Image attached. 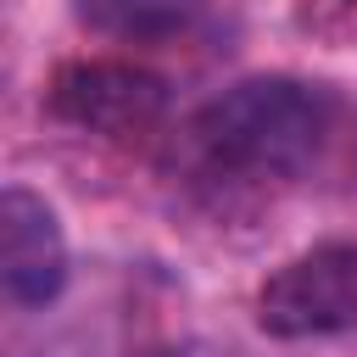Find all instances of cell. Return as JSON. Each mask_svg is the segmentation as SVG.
<instances>
[{
	"instance_id": "5",
	"label": "cell",
	"mask_w": 357,
	"mask_h": 357,
	"mask_svg": "<svg viewBox=\"0 0 357 357\" xmlns=\"http://www.w3.org/2000/svg\"><path fill=\"white\" fill-rule=\"evenodd\" d=\"M78 22L117 45H178L212 22V0H78Z\"/></svg>"
},
{
	"instance_id": "1",
	"label": "cell",
	"mask_w": 357,
	"mask_h": 357,
	"mask_svg": "<svg viewBox=\"0 0 357 357\" xmlns=\"http://www.w3.org/2000/svg\"><path fill=\"white\" fill-rule=\"evenodd\" d=\"M178 151L212 184H357V100L296 73L240 78L184 123Z\"/></svg>"
},
{
	"instance_id": "4",
	"label": "cell",
	"mask_w": 357,
	"mask_h": 357,
	"mask_svg": "<svg viewBox=\"0 0 357 357\" xmlns=\"http://www.w3.org/2000/svg\"><path fill=\"white\" fill-rule=\"evenodd\" d=\"M0 279L11 307H50L67 290V240L45 195L11 184L0 195Z\"/></svg>"
},
{
	"instance_id": "3",
	"label": "cell",
	"mask_w": 357,
	"mask_h": 357,
	"mask_svg": "<svg viewBox=\"0 0 357 357\" xmlns=\"http://www.w3.org/2000/svg\"><path fill=\"white\" fill-rule=\"evenodd\" d=\"M257 329L273 340H324L357 329V245L324 240L273 268L257 290Z\"/></svg>"
},
{
	"instance_id": "6",
	"label": "cell",
	"mask_w": 357,
	"mask_h": 357,
	"mask_svg": "<svg viewBox=\"0 0 357 357\" xmlns=\"http://www.w3.org/2000/svg\"><path fill=\"white\" fill-rule=\"evenodd\" d=\"M324 6H329L340 22H351V28H357V0H324Z\"/></svg>"
},
{
	"instance_id": "2",
	"label": "cell",
	"mask_w": 357,
	"mask_h": 357,
	"mask_svg": "<svg viewBox=\"0 0 357 357\" xmlns=\"http://www.w3.org/2000/svg\"><path fill=\"white\" fill-rule=\"evenodd\" d=\"M45 100H50V117L112 145H139L167 123V78L123 56L61 61Z\"/></svg>"
}]
</instances>
